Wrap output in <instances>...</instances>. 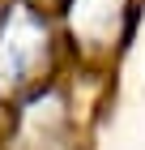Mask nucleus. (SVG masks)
I'll use <instances>...</instances> for the list:
<instances>
[{
  "instance_id": "nucleus-1",
  "label": "nucleus",
  "mask_w": 145,
  "mask_h": 150,
  "mask_svg": "<svg viewBox=\"0 0 145 150\" xmlns=\"http://www.w3.org/2000/svg\"><path fill=\"white\" fill-rule=\"evenodd\" d=\"M51 56V17L30 0H9L0 9V86L22 90L47 69Z\"/></svg>"
},
{
  "instance_id": "nucleus-2",
  "label": "nucleus",
  "mask_w": 145,
  "mask_h": 150,
  "mask_svg": "<svg viewBox=\"0 0 145 150\" xmlns=\"http://www.w3.org/2000/svg\"><path fill=\"white\" fill-rule=\"evenodd\" d=\"M124 9H128V0H64V17H68L73 39H81L90 47L115 39Z\"/></svg>"
}]
</instances>
